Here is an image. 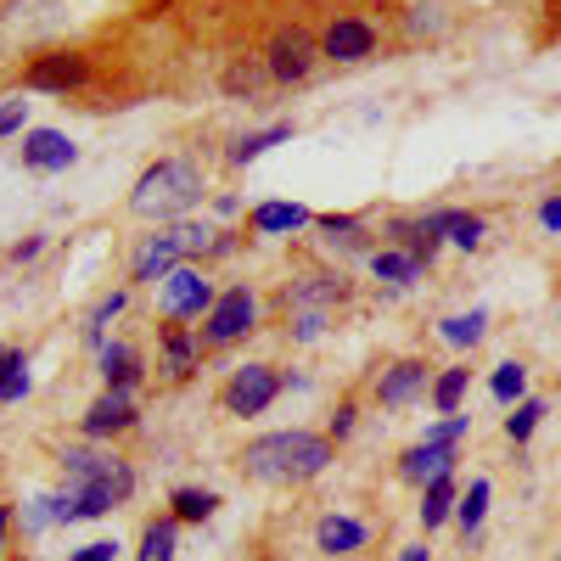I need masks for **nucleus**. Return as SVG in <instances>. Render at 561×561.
Returning a JSON list of instances; mask_svg holds the SVG:
<instances>
[{"mask_svg":"<svg viewBox=\"0 0 561 561\" xmlns=\"http://www.w3.org/2000/svg\"><path fill=\"white\" fill-rule=\"evenodd\" d=\"M248 478L259 483H309L320 478L325 466H332V438H320V433H270V438H253L248 455Z\"/></svg>","mask_w":561,"mask_h":561,"instance_id":"1","label":"nucleus"},{"mask_svg":"<svg viewBox=\"0 0 561 561\" xmlns=\"http://www.w3.org/2000/svg\"><path fill=\"white\" fill-rule=\"evenodd\" d=\"M197 203H203V169L185 163V158L152 163L147 174L135 180V197H129V208L140 219H180V214H192Z\"/></svg>","mask_w":561,"mask_h":561,"instance_id":"2","label":"nucleus"},{"mask_svg":"<svg viewBox=\"0 0 561 561\" xmlns=\"http://www.w3.org/2000/svg\"><path fill=\"white\" fill-rule=\"evenodd\" d=\"M314 57H320V39H314L304 23L275 28L270 51H264V62H270V79H275V84H298V79H309Z\"/></svg>","mask_w":561,"mask_h":561,"instance_id":"3","label":"nucleus"},{"mask_svg":"<svg viewBox=\"0 0 561 561\" xmlns=\"http://www.w3.org/2000/svg\"><path fill=\"white\" fill-rule=\"evenodd\" d=\"M158 304H163L169 320H192V314H208V309H214V287L203 280V270L180 264V270H169V275L158 280Z\"/></svg>","mask_w":561,"mask_h":561,"instance_id":"4","label":"nucleus"},{"mask_svg":"<svg viewBox=\"0 0 561 561\" xmlns=\"http://www.w3.org/2000/svg\"><path fill=\"white\" fill-rule=\"evenodd\" d=\"M253 314H259V304H253V293H248V287L219 293V298H214V309H208V325H203V343L225 348V343L248 337V332H253Z\"/></svg>","mask_w":561,"mask_h":561,"instance_id":"5","label":"nucleus"},{"mask_svg":"<svg viewBox=\"0 0 561 561\" xmlns=\"http://www.w3.org/2000/svg\"><path fill=\"white\" fill-rule=\"evenodd\" d=\"M280 393V377L270 365H242V370H230V382H225V410L230 415H264Z\"/></svg>","mask_w":561,"mask_h":561,"instance_id":"6","label":"nucleus"},{"mask_svg":"<svg viewBox=\"0 0 561 561\" xmlns=\"http://www.w3.org/2000/svg\"><path fill=\"white\" fill-rule=\"evenodd\" d=\"M62 472H68V483H118L135 494V472L113 449H62Z\"/></svg>","mask_w":561,"mask_h":561,"instance_id":"7","label":"nucleus"},{"mask_svg":"<svg viewBox=\"0 0 561 561\" xmlns=\"http://www.w3.org/2000/svg\"><path fill=\"white\" fill-rule=\"evenodd\" d=\"M320 57H332V62L377 57V28H370L365 18H332V28L320 34Z\"/></svg>","mask_w":561,"mask_h":561,"instance_id":"8","label":"nucleus"},{"mask_svg":"<svg viewBox=\"0 0 561 561\" xmlns=\"http://www.w3.org/2000/svg\"><path fill=\"white\" fill-rule=\"evenodd\" d=\"M84 79H90V62H84L79 51L34 57V62H28V73H23V84H28V90H79Z\"/></svg>","mask_w":561,"mask_h":561,"instance_id":"9","label":"nucleus"},{"mask_svg":"<svg viewBox=\"0 0 561 561\" xmlns=\"http://www.w3.org/2000/svg\"><path fill=\"white\" fill-rule=\"evenodd\" d=\"M79 147L62 135V129H28L23 135V169H39V174H57V169H73Z\"/></svg>","mask_w":561,"mask_h":561,"instance_id":"10","label":"nucleus"},{"mask_svg":"<svg viewBox=\"0 0 561 561\" xmlns=\"http://www.w3.org/2000/svg\"><path fill=\"white\" fill-rule=\"evenodd\" d=\"M185 259V242H180V230H169V237H152L147 248L135 253V264H129V280H163L169 270H180Z\"/></svg>","mask_w":561,"mask_h":561,"instance_id":"11","label":"nucleus"},{"mask_svg":"<svg viewBox=\"0 0 561 561\" xmlns=\"http://www.w3.org/2000/svg\"><path fill=\"white\" fill-rule=\"evenodd\" d=\"M455 472V444H415V449H404V460H399V478L404 483H438V478H449Z\"/></svg>","mask_w":561,"mask_h":561,"instance_id":"12","label":"nucleus"},{"mask_svg":"<svg viewBox=\"0 0 561 561\" xmlns=\"http://www.w3.org/2000/svg\"><path fill=\"white\" fill-rule=\"evenodd\" d=\"M84 438H113V433H129L135 427V404H129V393H102L96 404L84 410Z\"/></svg>","mask_w":561,"mask_h":561,"instance_id":"13","label":"nucleus"},{"mask_svg":"<svg viewBox=\"0 0 561 561\" xmlns=\"http://www.w3.org/2000/svg\"><path fill=\"white\" fill-rule=\"evenodd\" d=\"M421 388H427V365H421V359H399V365H388L382 370V377H377V399L382 404H410Z\"/></svg>","mask_w":561,"mask_h":561,"instance_id":"14","label":"nucleus"},{"mask_svg":"<svg viewBox=\"0 0 561 561\" xmlns=\"http://www.w3.org/2000/svg\"><path fill=\"white\" fill-rule=\"evenodd\" d=\"M388 230H393V242H399L415 264H433V259H438V242H444V237L433 230V219H427V214H421V219H393Z\"/></svg>","mask_w":561,"mask_h":561,"instance_id":"15","label":"nucleus"},{"mask_svg":"<svg viewBox=\"0 0 561 561\" xmlns=\"http://www.w3.org/2000/svg\"><path fill=\"white\" fill-rule=\"evenodd\" d=\"M314 225V214L304 203H259L253 208V230H264V237H280V230H304Z\"/></svg>","mask_w":561,"mask_h":561,"instance_id":"16","label":"nucleus"},{"mask_svg":"<svg viewBox=\"0 0 561 561\" xmlns=\"http://www.w3.org/2000/svg\"><path fill=\"white\" fill-rule=\"evenodd\" d=\"M102 377H107V393H129L140 382V359L135 348L124 343H102Z\"/></svg>","mask_w":561,"mask_h":561,"instance_id":"17","label":"nucleus"},{"mask_svg":"<svg viewBox=\"0 0 561 561\" xmlns=\"http://www.w3.org/2000/svg\"><path fill=\"white\" fill-rule=\"evenodd\" d=\"M314 545H320L325 556H348V550L365 545V523H354V517H320Z\"/></svg>","mask_w":561,"mask_h":561,"instance_id":"18","label":"nucleus"},{"mask_svg":"<svg viewBox=\"0 0 561 561\" xmlns=\"http://www.w3.org/2000/svg\"><path fill=\"white\" fill-rule=\"evenodd\" d=\"M433 219V230H438V237H449L455 248H466V253H472L478 242H483V219L478 214H460V208H438V214H427Z\"/></svg>","mask_w":561,"mask_h":561,"instance_id":"19","label":"nucleus"},{"mask_svg":"<svg viewBox=\"0 0 561 561\" xmlns=\"http://www.w3.org/2000/svg\"><path fill=\"white\" fill-rule=\"evenodd\" d=\"M483 517H489V478H472V489H466V494L455 500V523H460V534H466V539H478Z\"/></svg>","mask_w":561,"mask_h":561,"instance_id":"20","label":"nucleus"},{"mask_svg":"<svg viewBox=\"0 0 561 561\" xmlns=\"http://www.w3.org/2000/svg\"><path fill=\"white\" fill-rule=\"evenodd\" d=\"M348 287H343V275H309L293 287V309H325V304H337Z\"/></svg>","mask_w":561,"mask_h":561,"instance_id":"21","label":"nucleus"},{"mask_svg":"<svg viewBox=\"0 0 561 561\" xmlns=\"http://www.w3.org/2000/svg\"><path fill=\"white\" fill-rule=\"evenodd\" d=\"M455 517V472L449 478H438V483H427V494H421V528H438V523H449Z\"/></svg>","mask_w":561,"mask_h":561,"instance_id":"22","label":"nucleus"},{"mask_svg":"<svg viewBox=\"0 0 561 561\" xmlns=\"http://www.w3.org/2000/svg\"><path fill=\"white\" fill-rule=\"evenodd\" d=\"M280 140H293V124H270V129H259V135H242L237 147H230V163L248 169L253 158H264L270 147H280Z\"/></svg>","mask_w":561,"mask_h":561,"instance_id":"23","label":"nucleus"},{"mask_svg":"<svg viewBox=\"0 0 561 561\" xmlns=\"http://www.w3.org/2000/svg\"><path fill=\"white\" fill-rule=\"evenodd\" d=\"M370 270H377V280H393V287H410V280L427 270V264H415L410 253L399 248H382V253H370Z\"/></svg>","mask_w":561,"mask_h":561,"instance_id":"24","label":"nucleus"},{"mask_svg":"<svg viewBox=\"0 0 561 561\" xmlns=\"http://www.w3.org/2000/svg\"><path fill=\"white\" fill-rule=\"evenodd\" d=\"M174 539H180V517H163L140 534V556L135 561H174Z\"/></svg>","mask_w":561,"mask_h":561,"instance_id":"25","label":"nucleus"},{"mask_svg":"<svg viewBox=\"0 0 561 561\" xmlns=\"http://www.w3.org/2000/svg\"><path fill=\"white\" fill-rule=\"evenodd\" d=\"M264 79H270V62H253V57L225 68V90H230V96H259Z\"/></svg>","mask_w":561,"mask_h":561,"instance_id":"26","label":"nucleus"},{"mask_svg":"<svg viewBox=\"0 0 561 561\" xmlns=\"http://www.w3.org/2000/svg\"><path fill=\"white\" fill-rule=\"evenodd\" d=\"M483 325H489V314L472 309V314H449L438 332H444V343H455V348H478V343H483Z\"/></svg>","mask_w":561,"mask_h":561,"instance_id":"27","label":"nucleus"},{"mask_svg":"<svg viewBox=\"0 0 561 561\" xmlns=\"http://www.w3.org/2000/svg\"><path fill=\"white\" fill-rule=\"evenodd\" d=\"M523 388H528V370H523L517 359L494 365V377H489V393H494L500 404H523Z\"/></svg>","mask_w":561,"mask_h":561,"instance_id":"28","label":"nucleus"},{"mask_svg":"<svg viewBox=\"0 0 561 561\" xmlns=\"http://www.w3.org/2000/svg\"><path fill=\"white\" fill-rule=\"evenodd\" d=\"M163 359H169V377H192V365H197V343L180 332V325H169L163 332Z\"/></svg>","mask_w":561,"mask_h":561,"instance_id":"29","label":"nucleus"},{"mask_svg":"<svg viewBox=\"0 0 561 561\" xmlns=\"http://www.w3.org/2000/svg\"><path fill=\"white\" fill-rule=\"evenodd\" d=\"M214 505H219V494H208V489H174V517L180 523H208Z\"/></svg>","mask_w":561,"mask_h":561,"instance_id":"30","label":"nucleus"},{"mask_svg":"<svg viewBox=\"0 0 561 561\" xmlns=\"http://www.w3.org/2000/svg\"><path fill=\"white\" fill-rule=\"evenodd\" d=\"M539 421H545V399H523L517 410L505 415V438H511V444H528Z\"/></svg>","mask_w":561,"mask_h":561,"instance_id":"31","label":"nucleus"},{"mask_svg":"<svg viewBox=\"0 0 561 561\" xmlns=\"http://www.w3.org/2000/svg\"><path fill=\"white\" fill-rule=\"evenodd\" d=\"M314 225L325 230V242H343V248H365V225H359L354 214H320Z\"/></svg>","mask_w":561,"mask_h":561,"instance_id":"32","label":"nucleus"},{"mask_svg":"<svg viewBox=\"0 0 561 561\" xmlns=\"http://www.w3.org/2000/svg\"><path fill=\"white\" fill-rule=\"evenodd\" d=\"M466 382H472V370H444V377L433 382V404L444 415H460V399H466Z\"/></svg>","mask_w":561,"mask_h":561,"instance_id":"33","label":"nucleus"},{"mask_svg":"<svg viewBox=\"0 0 561 561\" xmlns=\"http://www.w3.org/2000/svg\"><path fill=\"white\" fill-rule=\"evenodd\" d=\"M23 393H28V359L7 354V365H0V404H18Z\"/></svg>","mask_w":561,"mask_h":561,"instance_id":"34","label":"nucleus"},{"mask_svg":"<svg viewBox=\"0 0 561 561\" xmlns=\"http://www.w3.org/2000/svg\"><path fill=\"white\" fill-rule=\"evenodd\" d=\"M124 304H129V293H113V298H102V304H96V314H90V325H84V337H90V343H102V325H107V320H113Z\"/></svg>","mask_w":561,"mask_h":561,"instance_id":"35","label":"nucleus"},{"mask_svg":"<svg viewBox=\"0 0 561 561\" xmlns=\"http://www.w3.org/2000/svg\"><path fill=\"white\" fill-rule=\"evenodd\" d=\"M466 427H472V415H444L438 427H427V438H421V444H455Z\"/></svg>","mask_w":561,"mask_h":561,"instance_id":"36","label":"nucleus"},{"mask_svg":"<svg viewBox=\"0 0 561 561\" xmlns=\"http://www.w3.org/2000/svg\"><path fill=\"white\" fill-rule=\"evenodd\" d=\"M23 118H28V102H7V107H0V140L18 135V129H23Z\"/></svg>","mask_w":561,"mask_h":561,"instance_id":"37","label":"nucleus"},{"mask_svg":"<svg viewBox=\"0 0 561 561\" xmlns=\"http://www.w3.org/2000/svg\"><path fill=\"white\" fill-rule=\"evenodd\" d=\"M354 415H359L354 404H337V415H332V433H325V438H332V444H337V438H348V433H354Z\"/></svg>","mask_w":561,"mask_h":561,"instance_id":"38","label":"nucleus"},{"mask_svg":"<svg viewBox=\"0 0 561 561\" xmlns=\"http://www.w3.org/2000/svg\"><path fill=\"white\" fill-rule=\"evenodd\" d=\"M113 556H118V545H113V539H96V545L73 550V561H113Z\"/></svg>","mask_w":561,"mask_h":561,"instance_id":"39","label":"nucleus"},{"mask_svg":"<svg viewBox=\"0 0 561 561\" xmlns=\"http://www.w3.org/2000/svg\"><path fill=\"white\" fill-rule=\"evenodd\" d=\"M320 325H325V309H304V314H298V337H304V343L320 337Z\"/></svg>","mask_w":561,"mask_h":561,"instance_id":"40","label":"nucleus"},{"mask_svg":"<svg viewBox=\"0 0 561 561\" xmlns=\"http://www.w3.org/2000/svg\"><path fill=\"white\" fill-rule=\"evenodd\" d=\"M539 219H545V230H561V197H550V203L539 208Z\"/></svg>","mask_w":561,"mask_h":561,"instance_id":"41","label":"nucleus"},{"mask_svg":"<svg viewBox=\"0 0 561 561\" xmlns=\"http://www.w3.org/2000/svg\"><path fill=\"white\" fill-rule=\"evenodd\" d=\"M34 253H39V237H34V242H18V248H12V259H18V264H28Z\"/></svg>","mask_w":561,"mask_h":561,"instance_id":"42","label":"nucleus"},{"mask_svg":"<svg viewBox=\"0 0 561 561\" xmlns=\"http://www.w3.org/2000/svg\"><path fill=\"white\" fill-rule=\"evenodd\" d=\"M399 561H427V545H410V550H404Z\"/></svg>","mask_w":561,"mask_h":561,"instance_id":"43","label":"nucleus"},{"mask_svg":"<svg viewBox=\"0 0 561 561\" xmlns=\"http://www.w3.org/2000/svg\"><path fill=\"white\" fill-rule=\"evenodd\" d=\"M7 523H12V511H7V505H0V539H7Z\"/></svg>","mask_w":561,"mask_h":561,"instance_id":"44","label":"nucleus"},{"mask_svg":"<svg viewBox=\"0 0 561 561\" xmlns=\"http://www.w3.org/2000/svg\"><path fill=\"white\" fill-rule=\"evenodd\" d=\"M0 365H7V354H0Z\"/></svg>","mask_w":561,"mask_h":561,"instance_id":"45","label":"nucleus"}]
</instances>
